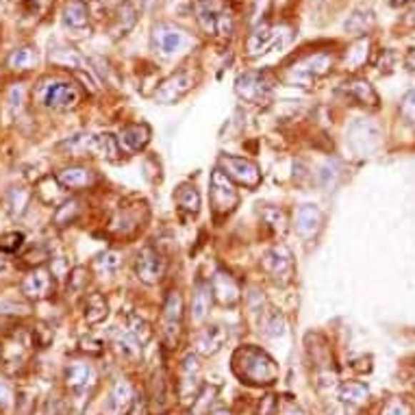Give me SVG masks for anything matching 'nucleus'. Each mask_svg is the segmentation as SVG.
Returning <instances> with one entry per match:
<instances>
[{
    "label": "nucleus",
    "instance_id": "obj_10",
    "mask_svg": "<svg viewBox=\"0 0 415 415\" xmlns=\"http://www.w3.org/2000/svg\"><path fill=\"white\" fill-rule=\"evenodd\" d=\"M183 296L181 291H170L161 311V335L168 344V348H172L179 339L181 326H183Z\"/></svg>",
    "mask_w": 415,
    "mask_h": 415
},
{
    "label": "nucleus",
    "instance_id": "obj_3",
    "mask_svg": "<svg viewBox=\"0 0 415 415\" xmlns=\"http://www.w3.org/2000/svg\"><path fill=\"white\" fill-rule=\"evenodd\" d=\"M209 194H211V209L218 218H226L231 216L237 204H239V194L233 185V181L220 170L216 168L211 172V179H209Z\"/></svg>",
    "mask_w": 415,
    "mask_h": 415
},
{
    "label": "nucleus",
    "instance_id": "obj_22",
    "mask_svg": "<svg viewBox=\"0 0 415 415\" xmlns=\"http://www.w3.org/2000/svg\"><path fill=\"white\" fill-rule=\"evenodd\" d=\"M339 91L346 94L350 100H354L356 105L370 107V109H376L379 107V96L374 91V87L368 81H363V79H352V81L341 83Z\"/></svg>",
    "mask_w": 415,
    "mask_h": 415
},
{
    "label": "nucleus",
    "instance_id": "obj_36",
    "mask_svg": "<svg viewBox=\"0 0 415 415\" xmlns=\"http://www.w3.org/2000/svg\"><path fill=\"white\" fill-rule=\"evenodd\" d=\"M122 268V254L116 250H107L102 252L96 261H94V270L98 274H116Z\"/></svg>",
    "mask_w": 415,
    "mask_h": 415
},
{
    "label": "nucleus",
    "instance_id": "obj_48",
    "mask_svg": "<svg viewBox=\"0 0 415 415\" xmlns=\"http://www.w3.org/2000/svg\"><path fill=\"white\" fill-rule=\"evenodd\" d=\"M281 415H302V411L294 404V402H287L281 411Z\"/></svg>",
    "mask_w": 415,
    "mask_h": 415
},
{
    "label": "nucleus",
    "instance_id": "obj_17",
    "mask_svg": "<svg viewBox=\"0 0 415 415\" xmlns=\"http://www.w3.org/2000/svg\"><path fill=\"white\" fill-rule=\"evenodd\" d=\"M152 46L161 55L170 57L185 46V33L172 24H157L152 29Z\"/></svg>",
    "mask_w": 415,
    "mask_h": 415
},
{
    "label": "nucleus",
    "instance_id": "obj_44",
    "mask_svg": "<svg viewBox=\"0 0 415 415\" xmlns=\"http://www.w3.org/2000/svg\"><path fill=\"white\" fill-rule=\"evenodd\" d=\"M381 415H411V411H409V406H406V402H404V400H400V398H391V400H387V402H385V406H383Z\"/></svg>",
    "mask_w": 415,
    "mask_h": 415
},
{
    "label": "nucleus",
    "instance_id": "obj_47",
    "mask_svg": "<svg viewBox=\"0 0 415 415\" xmlns=\"http://www.w3.org/2000/svg\"><path fill=\"white\" fill-rule=\"evenodd\" d=\"M256 415H279V402H276V396H266V400L259 406V413Z\"/></svg>",
    "mask_w": 415,
    "mask_h": 415
},
{
    "label": "nucleus",
    "instance_id": "obj_31",
    "mask_svg": "<svg viewBox=\"0 0 415 415\" xmlns=\"http://www.w3.org/2000/svg\"><path fill=\"white\" fill-rule=\"evenodd\" d=\"M209 306H211V287H209V283H198L194 298H191L194 322H202L206 316H209Z\"/></svg>",
    "mask_w": 415,
    "mask_h": 415
},
{
    "label": "nucleus",
    "instance_id": "obj_33",
    "mask_svg": "<svg viewBox=\"0 0 415 415\" xmlns=\"http://www.w3.org/2000/svg\"><path fill=\"white\" fill-rule=\"evenodd\" d=\"M339 398L348 404H366L368 398H370V389L363 385V383H356V381H348L339 387Z\"/></svg>",
    "mask_w": 415,
    "mask_h": 415
},
{
    "label": "nucleus",
    "instance_id": "obj_40",
    "mask_svg": "<svg viewBox=\"0 0 415 415\" xmlns=\"http://www.w3.org/2000/svg\"><path fill=\"white\" fill-rule=\"evenodd\" d=\"M374 24V18L372 14H363V11H356L354 16H350V20L346 22V31H352V33H366L370 26Z\"/></svg>",
    "mask_w": 415,
    "mask_h": 415
},
{
    "label": "nucleus",
    "instance_id": "obj_38",
    "mask_svg": "<svg viewBox=\"0 0 415 415\" xmlns=\"http://www.w3.org/2000/svg\"><path fill=\"white\" fill-rule=\"evenodd\" d=\"M139 226H141V224H139V218H137V216H133L129 209L120 211V214H118V218L111 222V229H114L118 235H122V237H126V235L135 233Z\"/></svg>",
    "mask_w": 415,
    "mask_h": 415
},
{
    "label": "nucleus",
    "instance_id": "obj_52",
    "mask_svg": "<svg viewBox=\"0 0 415 415\" xmlns=\"http://www.w3.org/2000/svg\"><path fill=\"white\" fill-rule=\"evenodd\" d=\"M0 354H3V352H0Z\"/></svg>",
    "mask_w": 415,
    "mask_h": 415
},
{
    "label": "nucleus",
    "instance_id": "obj_42",
    "mask_svg": "<svg viewBox=\"0 0 415 415\" xmlns=\"http://www.w3.org/2000/svg\"><path fill=\"white\" fill-rule=\"evenodd\" d=\"M24 244V235L22 233H7L0 237V252H7V254H14L22 248Z\"/></svg>",
    "mask_w": 415,
    "mask_h": 415
},
{
    "label": "nucleus",
    "instance_id": "obj_27",
    "mask_svg": "<svg viewBox=\"0 0 415 415\" xmlns=\"http://www.w3.org/2000/svg\"><path fill=\"white\" fill-rule=\"evenodd\" d=\"M120 141L129 152H139L148 146L150 141V129L148 124L139 122V124H126L120 131Z\"/></svg>",
    "mask_w": 415,
    "mask_h": 415
},
{
    "label": "nucleus",
    "instance_id": "obj_18",
    "mask_svg": "<svg viewBox=\"0 0 415 415\" xmlns=\"http://www.w3.org/2000/svg\"><path fill=\"white\" fill-rule=\"evenodd\" d=\"M133 387L129 381L120 379L114 389L109 391L105 404H102V415H126L133 404Z\"/></svg>",
    "mask_w": 415,
    "mask_h": 415
},
{
    "label": "nucleus",
    "instance_id": "obj_21",
    "mask_svg": "<svg viewBox=\"0 0 415 415\" xmlns=\"http://www.w3.org/2000/svg\"><path fill=\"white\" fill-rule=\"evenodd\" d=\"M226 337H229L226 329L220 326V324H214V326H204L202 331H198L194 344H196V350L202 356H211V354H216L224 346Z\"/></svg>",
    "mask_w": 415,
    "mask_h": 415
},
{
    "label": "nucleus",
    "instance_id": "obj_46",
    "mask_svg": "<svg viewBox=\"0 0 415 415\" xmlns=\"http://www.w3.org/2000/svg\"><path fill=\"white\" fill-rule=\"evenodd\" d=\"M264 218H266V222L274 229V231H285V216H283V211H279V209H272V206H268V209L264 211Z\"/></svg>",
    "mask_w": 415,
    "mask_h": 415
},
{
    "label": "nucleus",
    "instance_id": "obj_6",
    "mask_svg": "<svg viewBox=\"0 0 415 415\" xmlns=\"http://www.w3.org/2000/svg\"><path fill=\"white\" fill-rule=\"evenodd\" d=\"M220 170L235 183L254 189L261 183V170L259 166L246 157H237V154H222L220 157Z\"/></svg>",
    "mask_w": 415,
    "mask_h": 415
},
{
    "label": "nucleus",
    "instance_id": "obj_12",
    "mask_svg": "<svg viewBox=\"0 0 415 415\" xmlns=\"http://www.w3.org/2000/svg\"><path fill=\"white\" fill-rule=\"evenodd\" d=\"M135 272H137L139 281L146 283V285L159 283L164 272H166V259L161 256V252L157 248L144 246L137 252V259H135Z\"/></svg>",
    "mask_w": 415,
    "mask_h": 415
},
{
    "label": "nucleus",
    "instance_id": "obj_2",
    "mask_svg": "<svg viewBox=\"0 0 415 415\" xmlns=\"http://www.w3.org/2000/svg\"><path fill=\"white\" fill-rule=\"evenodd\" d=\"M333 68V55L331 53H316L298 59L289 70H287V83L298 85V87H311L318 79L329 74Z\"/></svg>",
    "mask_w": 415,
    "mask_h": 415
},
{
    "label": "nucleus",
    "instance_id": "obj_24",
    "mask_svg": "<svg viewBox=\"0 0 415 415\" xmlns=\"http://www.w3.org/2000/svg\"><path fill=\"white\" fill-rule=\"evenodd\" d=\"M85 150L94 152L96 157L118 161L120 159V144L111 133H100V135H87L85 139Z\"/></svg>",
    "mask_w": 415,
    "mask_h": 415
},
{
    "label": "nucleus",
    "instance_id": "obj_9",
    "mask_svg": "<svg viewBox=\"0 0 415 415\" xmlns=\"http://www.w3.org/2000/svg\"><path fill=\"white\" fill-rule=\"evenodd\" d=\"M83 98V91L76 83L59 81L48 85L41 94V100L48 109H57V111H68L74 109Z\"/></svg>",
    "mask_w": 415,
    "mask_h": 415
},
{
    "label": "nucleus",
    "instance_id": "obj_51",
    "mask_svg": "<svg viewBox=\"0 0 415 415\" xmlns=\"http://www.w3.org/2000/svg\"><path fill=\"white\" fill-rule=\"evenodd\" d=\"M396 5H404V3H409V0H394Z\"/></svg>",
    "mask_w": 415,
    "mask_h": 415
},
{
    "label": "nucleus",
    "instance_id": "obj_20",
    "mask_svg": "<svg viewBox=\"0 0 415 415\" xmlns=\"http://www.w3.org/2000/svg\"><path fill=\"white\" fill-rule=\"evenodd\" d=\"M200 381V366H198V359L194 354H187L183 359V366H181V374H179V396L181 398H189L194 400L198 396V383Z\"/></svg>",
    "mask_w": 415,
    "mask_h": 415
},
{
    "label": "nucleus",
    "instance_id": "obj_43",
    "mask_svg": "<svg viewBox=\"0 0 415 415\" xmlns=\"http://www.w3.org/2000/svg\"><path fill=\"white\" fill-rule=\"evenodd\" d=\"M264 326H266V329H264L266 335H272V337L285 333V322H283V316H279V314H270V316L264 320Z\"/></svg>",
    "mask_w": 415,
    "mask_h": 415
},
{
    "label": "nucleus",
    "instance_id": "obj_30",
    "mask_svg": "<svg viewBox=\"0 0 415 415\" xmlns=\"http://www.w3.org/2000/svg\"><path fill=\"white\" fill-rule=\"evenodd\" d=\"M64 24L72 31H85L89 29V14L83 0H70L64 11Z\"/></svg>",
    "mask_w": 415,
    "mask_h": 415
},
{
    "label": "nucleus",
    "instance_id": "obj_13",
    "mask_svg": "<svg viewBox=\"0 0 415 415\" xmlns=\"http://www.w3.org/2000/svg\"><path fill=\"white\" fill-rule=\"evenodd\" d=\"M324 224V216L316 204H302L294 214V229L302 239H314Z\"/></svg>",
    "mask_w": 415,
    "mask_h": 415
},
{
    "label": "nucleus",
    "instance_id": "obj_49",
    "mask_svg": "<svg viewBox=\"0 0 415 415\" xmlns=\"http://www.w3.org/2000/svg\"><path fill=\"white\" fill-rule=\"evenodd\" d=\"M404 66H406L411 72H415V50H409V55L404 57Z\"/></svg>",
    "mask_w": 415,
    "mask_h": 415
},
{
    "label": "nucleus",
    "instance_id": "obj_19",
    "mask_svg": "<svg viewBox=\"0 0 415 415\" xmlns=\"http://www.w3.org/2000/svg\"><path fill=\"white\" fill-rule=\"evenodd\" d=\"M170 381L166 376L164 370L154 372L152 374V381H150V413L152 415H164L170 404H172V398H170Z\"/></svg>",
    "mask_w": 415,
    "mask_h": 415
},
{
    "label": "nucleus",
    "instance_id": "obj_23",
    "mask_svg": "<svg viewBox=\"0 0 415 415\" xmlns=\"http://www.w3.org/2000/svg\"><path fill=\"white\" fill-rule=\"evenodd\" d=\"M98 381V374H96V368L91 363H83V361H76L72 366H68L66 370V383L72 391H85L89 387H94Z\"/></svg>",
    "mask_w": 415,
    "mask_h": 415
},
{
    "label": "nucleus",
    "instance_id": "obj_50",
    "mask_svg": "<svg viewBox=\"0 0 415 415\" xmlns=\"http://www.w3.org/2000/svg\"><path fill=\"white\" fill-rule=\"evenodd\" d=\"M214 415H231V411L229 409H218V411H214Z\"/></svg>",
    "mask_w": 415,
    "mask_h": 415
},
{
    "label": "nucleus",
    "instance_id": "obj_25",
    "mask_svg": "<svg viewBox=\"0 0 415 415\" xmlns=\"http://www.w3.org/2000/svg\"><path fill=\"white\" fill-rule=\"evenodd\" d=\"M57 183L64 189H87L96 183V172L85 166H70L57 174Z\"/></svg>",
    "mask_w": 415,
    "mask_h": 415
},
{
    "label": "nucleus",
    "instance_id": "obj_4",
    "mask_svg": "<svg viewBox=\"0 0 415 415\" xmlns=\"http://www.w3.org/2000/svg\"><path fill=\"white\" fill-rule=\"evenodd\" d=\"M291 39V29L285 24L272 26V24H261L256 26L250 37H248V55L250 57H259V55H266L274 48L285 46Z\"/></svg>",
    "mask_w": 415,
    "mask_h": 415
},
{
    "label": "nucleus",
    "instance_id": "obj_15",
    "mask_svg": "<svg viewBox=\"0 0 415 415\" xmlns=\"http://www.w3.org/2000/svg\"><path fill=\"white\" fill-rule=\"evenodd\" d=\"M211 296H216V300L222 304V306H237L239 300H241V289H239V283L235 281L233 274L224 272V270H218L211 279Z\"/></svg>",
    "mask_w": 415,
    "mask_h": 415
},
{
    "label": "nucleus",
    "instance_id": "obj_29",
    "mask_svg": "<svg viewBox=\"0 0 415 415\" xmlns=\"http://www.w3.org/2000/svg\"><path fill=\"white\" fill-rule=\"evenodd\" d=\"M37 64H39V55H37V50L33 46H20V48H16L14 53L9 55V59H7V68L9 70H16V72L33 70Z\"/></svg>",
    "mask_w": 415,
    "mask_h": 415
},
{
    "label": "nucleus",
    "instance_id": "obj_8",
    "mask_svg": "<svg viewBox=\"0 0 415 415\" xmlns=\"http://www.w3.org/2000/svg\"><path fill=\"white\" fill-rule=\"evenodd\" d=\"M261 266L279 285H287L294 279V256H291V250L283 244L270 248L264 254Z\"/></svg>",
    "mask_w": 415,
    "mask_h": 415
},
{
    "label": "nucleus",
    "instance_id": "obj_32",
    "mask_svg": "<svg viewBox=\"0 0 415 415\" xmlns=\"http://www.w3.org/2000/svg\"><path fill=\"white\" fill-rule=\"evenodd\" d=\"M107 300L102 294H89L85 300V320L89 324H96L107 318Z\"/></svg>",
    "mask_w": 415,
    "mask_h": 415
},
{
    "label": "nucleus",
    "instance_id": "obj_14",
    "mask_svg": "<svg viewBox=\"0 0 415 415\" xmlns=\"http://www.w3.org/2000/svg\"><path fill=\"white\" fill-rule=\"evenodd\" d=\"M348 141L350 146L361 152V154H366V152H372L379 141H381V131L376 124H372L370 120H359L350 126L348 131Z\"/></svg>",
    "mask_w": 415,
    "mask_h": 415
},
{
    "label": "nucleus",
    "instance_id": "obj_7",
    "mask_svg": "<svg viewBox=\"0 0 415 415\" xmlns=\"http://www.w3.org/2000/svg\"><path fill=\"white\" fill-rule=\"evenodd\" d=\"M196 85V72L189 68H181L174 74H170L166 81H161V85L154 91V100L161 102V105H174L183 96H187L191 91V87Z\"/></svg>",
    "mask_w": 415,
    "mask_h": 415
},
{
    "label": "nucleus",
    "instance_id": "obj_16",
    "mask_svg": "<svg viewBox=\"0 0 415 415\" xmlns=\"http://www.w3.org/2000/svg\"><path fill=\"white\" fill-rule=\"evenodd\" d=\"M22 294L31 300H46L55 294V279L46 268H35L22 281Z\"/></svg>",
    "mask_w": 415,
    "mask_h": 415
},
{
    "label": "nucleus",
    "instance_id": "obj_5",
    "mask_svg": "<svg viewBox=\"0 0 415 415\" xmlns=\"http://www.w3.org/2000/svg\"><path fill=\"white\" fill-rule=\"evenodd\" d=\"M274 89V76L270 72H246L237 79L235 91L250 105H264Z\"/></svg>",
    "mask_w": 415,
    "mask_h": 415
},
{
    "label": "nucleus",
    "instance_id": "obj_39",
    "mask_svg": "<svg viewBox=\"0 0 415 415\" xmlns=\"http://www.w3.org/2000/svg\"><path fill=\"white\" fill-rule=\"evenodd\" d=\"M368 46H370L368 39H361L346 53V66H350V70H356L359 66L368 61Z\"/></svg>",
    "mask_w": 415,
    "mask_h": 415
},
{
    "label": "nucleus",
    "instance_id": "obj_11",
    "mask_svg": "<svg viewBox=\"0 0 415 415\" xmlns=\"http://www.w3.org/2000/svg\"><path fill=\"white\" fill-rule=\"evenodd\" d=\"M198 22L209 35H231L233 33V16L226 11V7H216L211 3H200L196 7Z\"/></svg>",
    "mask_w": 415,
    "mask_h": 415
},
{
    "label": "nucleus",
    "instance_id": "obj_45",
    "mask_svg": "<svg viewBox=\"0 0 415 415\" xmlns=\"http://www.w3.org/2000/svg\"><path fill=\"white\" fill-rule=\"evenodd\" d=\"M400 114H402L411 124H415V89H411V91L402 98Z\"/></svg>",
    "mask_w": 415,
    "mask_h": 415
},
{
    "label": "nucleus",
    "instance_id": "obj_34",
    "mask_svg": "<svg viewBox=\"0 0 415 415\" xmlns=\"http://www.w3.org/2000/svg\"><path fill=\"white\" fill-rule=\"evenodd\" d=\"M114 341L124 356H139L141 354V341L126 329L114 331Z\"/></svg>",
    "mask_w": 415,
    "mask_h": 415
},
{
    "label": "nucleus",
    "instance_id": "obj_28",
    "mask_svg": "<svg viewBox=\"0 0 415 415\" xmlns=\"http://www.w3.org/2000/svg\"><path fill=\"white\" fill-rule=\"evenodd\" d=\"M174 202L179 206V211L185 214V216H198V211H200V194L189 183H183V185L176 187Z\"/></svg>",
    "mask_w": 415,
    "mask_h": 415
},
{
    "label": "nucleus",
    "instance_id": "obj_35",
    "mask_svg": "<svg viewBox=\"0 0 415 415\" xmlns=\"http://www.w3.org/2000/svg\"><path fill=\"white\" fill-rule=\"evenodd\" d=\"M216 394H218V387H214V385L202 387V391L191 400L187 415H209V409H211V402L216 400Z\"/></svg>",
    "mask_w": 415,
    "mask_h": 415
},
{
    "label": "nucleus",
    "instance_id": "obj_1",
    "mask_svg": "<svg viewBox=\"0 0 415 415\" xmlns=\"http://www.w3.org/2000/svg\"><path fill=\"white\" fill-rule=\"evenodd\" d=\"M233 372L248 385H272L279 379L276 361L256 346H244L235 350Z\"/></svg>",
    "mask_w": 415,
    "mask_h": 415
},
{
    "label": "nucleus",
    "instance_id": "obj_26",
    "mask_svg": "<svg viewBox=\"0 0 415 415\" xmlns=\"http://www.w3.org/2000/svg\"><path fill=\"white\" fill-rule=\"evenodd\" d=\"M50 61L53 64H59L64 68H72V70H81V72H89V64L85 61L83 55H79V50L70 48V46H55L53 50H50Z\"/></svg>",
    "mask_w": 415,
    "mask_h": 415
},
{
    "label": "nucleus",
    "instance_id": "obj_37",
    "mask_svg": "<svg viewBox=\"0 0 415 415\" xmlns=\"http://www.w3.org/2000/svg\"><path fill=\"white\" fill-rule=\"evenodd\" d=\"M81 214V202L76 198H70L66 200L61 206H57V211H55V224L57 226H68L72 224Z\"/></svg>",
    "mask_w": 415,
    "mask_h": 415
},
{
    "label": "nucleus",
    "instance_id": "obj_41",
    "mask_svg": "<svg viewBox=\"0 0 415 415\" xmlns=\"http://www.w3.org/2000/svg\"><path fill=\"white\" fill-rule=\"evenodd\" d=\"M126 331H131L141 344H146V341L150 339V329H148V324H146L141 318H137L135 314H129V318H126Z\"/></svg>",
    "mask_w": 415,
    "mask_h": 415
}]
</instances>
